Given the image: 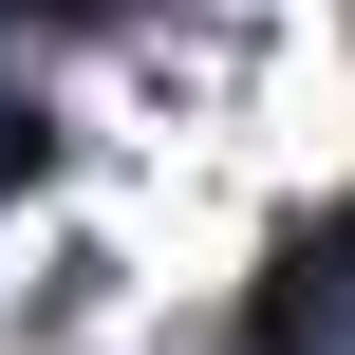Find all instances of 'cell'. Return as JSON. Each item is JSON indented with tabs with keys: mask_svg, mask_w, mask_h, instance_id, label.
I'll list each match as a JSON object with an SVG mask.
<instances>
[{
	"mask_svg": "<svg viewBox=\"0 0 355 355\" xmlns=\"http://www.w3.org/2000/svg\"><path fill=\"white\" fill-rule=\"evenodd\" d=\"M19 19H112V0H19Z\"/></svg>",
	"mask_w": 355,
	"mask_h": 355,
	"instance_id": "obj_1",
	"label": "cell"
}]
</instances>
